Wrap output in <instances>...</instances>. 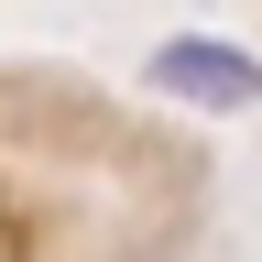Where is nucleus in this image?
Returning a JSON list of instances; mask_svg holds the SVG:
<instances>
[{
	"mask_svg": "<svg viewBox=\"0 0 262 262\" xmlns=\"http://www.w3.org/2000/svg\"><path fill=\"white\" fill-rule=\"evenodd\" d=\"M153 88L196 98V110H251L262 98V66L241 44H208V33H175V44H153Z\"/></svg>",
	"mask_w": 262,
	"mask_h": 262,
	"instance_id": "1",
	"label": "nucleus"
}]
</instances>
